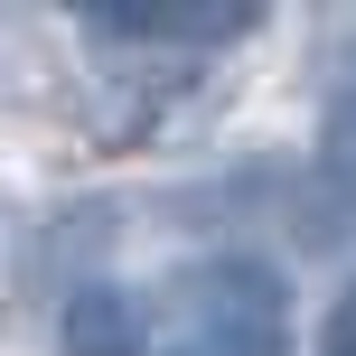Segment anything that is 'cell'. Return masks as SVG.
<instances>
[{
    "mask_svg": "<svg viewBox=\"0 0 356 356\" xmlns=\"http://www.w3.org/2000/svg\"><path fill=\"white\" fill-rule=\"evenodd\" d=\"M328 141H338V160L356 169V104H338V122H328Z\"/></svg>",
    "mask_w": 356,
    "mask_h": 356,
    "instance_id": "5",
    "label": "cell"
},
{
    "mask_svg": "<svg viewBox=\"0 0 356 356\" xmlns=\"http://www.w3.org/2000/svg\"><path fill=\"white\" fill-rule=\"evenodd\" d=\"M319 356H356V291L338 309H328V328H319Z\"/></svg>",
    "mask_w": 356,
    "mask_h": 356,
    "instance_id": "4",
    "label": "cell"
},
{
    "mask_svg": "<svg viewBox=\"0 0 356 356\" xmlns=\"http://www.w3.org/2000/svg\"><path fill=\"white\" fill-rule=\"evenodd\" d=\"M104 38H150V47H234L253 10H94Z\"/></svg>",
    "mask_w": 356,
    "mask_h": 356,
    "instance_id": "3",
    "label": "cell"
},
{
    "mask_svg": "<svg viewBox=\"0 0 356 356\" xmlns=\"http://www.w3.org/2000/svg\"><path fill=\"white\" fill-rule=\"evenodd\" d=\"M150 356H291V282L263 253H207L169 272L150 309Z\"/></svg>",
    "mask_w": 356,
    "mask_h": 356,
    "instance_id": "1",
    "label": "cell"
},
{
    "mask_svg": "<svg viewBox=\"0 0 356 356\" xmlns=\"http://www.w3.org/2000/svg\"><path fill=\"white\" fill-rule=\"evenodd\" d=\"M56 347L66 356H150V309L122 282H85L56 309Z\"/></svg>",
    "mask_w": 356,
    "mask_h": 356,
    "instance_id": "2",
    "label": "cell"
}]
</instances>
